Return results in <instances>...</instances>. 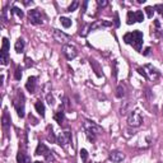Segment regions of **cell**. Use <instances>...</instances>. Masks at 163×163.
<instances>
[{
  "instance_id": "obj_1",
  "label": "cell",
  "mask_w": 163,
  "mask_h": 163,
  "mask_svg": "<svg viewBox=\"0 0 163 163\" xmlns=\"http://www.w3.org/2000/svg\"><path fill=\"white\" fill-rule=\"evenodd\" d=\"M124 41L126 43H129V45H133L136 51H140L143 45V33L140 31L129 32V33H126L124 36Z\"/></svg>"
},
{
  "instance_id": "obj_2",
  "label": "cell",
  "mask_w": 163,
  "mask_h": 163,
  "mask_svg": "<svg viewBox=\"0 0 163 163\" xmlns=\"http://www.w3.org/2000/svg\"><path fill=\"white\" fill-rule=\"evenodd\" d=\"M127 122H129V125H131V126H140L143 122V116L142 113L139 112L138 110L135 111H131L129 115V119H127Z\"/></svg>"
},
{
  "instance_id": "obj_3",
  "label": "cell",
  "mask_w": 163,
  "mask_h": 163,
  "mask_svg": "<svg viewBox=\"0 0 163 163\" xmlns=\"http://www.w3.org/2000/svg\"><path fill=\"white\" fill-rule=\"evenodd\" d=\"M8 51H9V41H8V38H3V47L1 54H0V61L3 65L8 64Z\"/></svg>"
},
{
  "instance_id": "obj_4",
  "label": "cell",
  "mask_w": 163,
  "mask_h": 163,
  "mask_svg": "<svg viewBox=\"0 0 163 163\" xmlns=\"http://www.w3.org/2000/svg\"><path fill=\"white\" fill-rule=\"evenodd\" d=\"M28 18L32 24H42V15L37 9L28 10Z\"/></svg>"
},
{
  "instance_id": "obj_5",
  "label": "cell",
  "mask_w": 163,
  "mask_h": 163,
  "mask_svg": "<svg viewBox=\"0 0 163 163\" xmlns=\"http://www.w3.org/2000/svg\"><path fill=\"white\" fill-rule=\"evenodd\" d=\"M62 54H64V56L68 59V60H73V59L77 58V48L74 47V46L72 45H65L64 47H62Z\"/></svg>"
},
{
  "instance_id": "obj_6",
  "label": "cell",
  "mask_w": 163,
  "mask_h": 163,
  "mask_svg": "<svg viewBox=\"0 0 163 163\" xmlns=\"http://www.w3.org/2000/svg\"><path fill=\"white\" fill-rule=\"evenodd\" d=\"M54 38L60 43H66L70 41V36H68L66 33L59 31V29H54Z\"/></svg>"
},
{
  "instance_id": "obj_7",
  "label": "cell",
  "mask_w": 163,
  "mask_h": 163,
  "mask_svg": "<svg viewBox=\"0 0 163 163\" xmlns=\"http://www.w3.org/2000/svg\"><path fill=\"white\" fill-rule=\"evenodd\" d=\"M84 130H89V131H93L94 134H101L103 131L102 127H99L98 125H96L94 122H91V121H85L84 122Z\"/></svg>"
},
{
  "instance_id": "obj_8",
  "label": "cell",
  "mask_w": 163,
  "mask_h": 163,
  "mask_svg": "<svg viewBox=\"0 0 163 163\" xmlns=\"http://www.w3.org/2000/svg\"><path fill=\"white\" fill-rule=\"evenodd\" d=\"M14 107L17 110V113L19 117H24V96L21 94V101L14 102Z\"/></svg>"
},
{
  "instance_id": "obj_9",
  "label": "cell",
  "mask_w": 163,
  "mask_h": 163,
  "mask_svg": "<svg viewBox=\"0 0 163 163\" xmlns=\"http://www.w3.org/2000/svg\"><path fill=\"white\" fill-rule=\"evenodd\" d=\"M50 153H51L50 149H48L43 143H40L38 145H37V149H36L37 156H45L46 158H50Z\"/></svg>"
},
{
  "instance_id": "obj_10",
  "label": "cell",
  "mask_w": 163,
  "mask_h": 163,
  "mask_svg": "<svg viewBox=\"0 0 163 163\" xmlns=\"http://www.w3.org/2000/svg\"><path fill=\"white\" fill-rule=\"evenodd\" d=\"M70 140H72V133H69V131L61 133L58 138V143L60 145H66L68 143H70Z\"/></svg>"
},
{
  "instance_id": "obj_11",
  "label": "cell",
  "mask_w": 163,
  "mask_h": 163,
  "mask_svg": "<svg viewBox=\"0 0 163 163\" xmlns=\"http://www.w3.org/2000/svg\"><path fill=\"white\" fill-rule=\"evenodd\" d=\"M110 159L112 161L113 163H120L122 159H124V154L119 150H113L110 153Z\"/></svg>"
},
{
  "instance_id": "obj_12",
  "label": "cell",
  "mask_w": 163,
  "mask_h": 163,
  "mask_svg": "<svg viewBox=\"0 0 163 163\" xmlns=\"http://www.w3.org/2000/svg\"><path fill=\"white\" fill-rule=\"evenodd\" d=\"M36 79H37L36 77H29L26 83V89L28 92H31V93H33L34 89H36Z\"/></svg>"
},
{
  "instance_id": "obj_13",
  "label": "cell",
  "mask_w": 163,
  "mask_h": 163,
  "mask_svg": "<svg viewBox=\"0 0 163 163\" xmlns=\"http://www.w3.org/2000/svg\"><path fill=\"white\" fill-rule=\"evenodd\" d=\"M10 126V119H9V115H8V112L5 111L4 113H3V127H4L5 130H8Z\"/></svg>"
},
{
  "instance_id": "obj_14",
  "label": "cell",
  "mask_w": 163,
  "mask_h": 163,
  "mask_svg": "<svg viewBox=\"0 0 163 163\" xmlns=\"http://www.w3.org/2000/svg\"><path fill=\"white\" fill-rule=\"evenodd\" d=\"M34 107H36V111L40 113L41 116H45V105H43L41 101H38V102H36V105H34Z\"/></svg>"
},
{
  "instance_id": "obj_15",
  "label": "cell",
  "mask_w": 163,
  "mask_h": 163,
  "mask_svg": "<svg viewBox=\"0 0 163 163\" xmlns=\"http://www.w3.org/2000/svg\"><path fill=\"white\" fill-rule=\"evenodd\" d=\"M91 66L94 69V73L97 74V77H101V68H99V64L96 60H91Z\"/></svg>"
},
{
  "instance_id": "obj_16",
  "label": "cell",
  "mask_w": 163,
  "mask_h": 163,
  "mask_svg": "<svg viewBox=\"0 0 163 163\" xmlns=\"http://www.w3.org/2000/svg\"><path fill=\"white\" fill-rule=\"evenodd\" d=\"M15 51H17V52H22V51H23V48H24V41L22 40V38H19L17 41V42H15Z\"/></svg>"
},
{
  "instance_id": "obj_17",
  "label": "cell",
  "mask_w": 163,
  "mask_h": 163,
  "mask_svg": "<svg viewBox=\"0 0 163 163\" xmlns=\"http://www.w3.org/2000/svg\"><path fill=\"white\" fill-rule=\"evenodd\" d=\"M136 22V18H135V13L133 12H127V18H126V23L127 24H133Z\"/></svg>"
},
{
  "instance_id": "obj_18",
  "label": "cell",
  "mask_w": 163,
  "mask_h": 163,
  "mask_svg": "<svg viewBox=\"0 0 163 163\" xmlns=\"http://www.w3.org/2000/svg\"><path fill=\"white\" fill-rule=\"evenodd\" d=\"M85 135L88 138V140L91 143H94L96 142V138H97V134H94L93 131H89V130H85Z\"/></svg>"
},
{
  "instance_id": "obj_19",
  "label": "cell",
  "mask_w": 163,
  "mask_h": 163,
  "mask_svg": "<svg viewBox=\"0 0 163 163\" xmlns=\"http://www.w3.org/2000/svg\"><path fill=\"white\" fill-rule=\"evenodd\" d=\"M124 96H125V87L124 85H119L117 88H116V97L122 98Z\"/></svg>"
},
{
  "instance_id": "obj_20",
  "label": "cell",
  "mask_w": 163,
  "mask_h": 163,
  "mask_svg": "<svg viewBox=\"0 0 163 163\" xmlns=\"http://www.w3.org/2000/svg\"><path fill=\"white\" fill-rule=\"evenodd\" d=\"M60 22H61V24L65 27V28H69V27L72 26V19H69V18H66V17H61Z\"/></svg>"
},
{
  "instance_id": "obj_21",
  "label": "cell",
  "mask_w": 163,
  "mask_h": 163,
  "mask_svg": "<svg viewBox=\"0 0 163 163\" xmlns=\"http://www.w3.org/2000/svg\"><path fill=\"white\" fill-rule=\"evenodd\" d=\"M26 161H28V158L26 157V154L23 153V152H19L17 156V162L18 163H26Z\"/></svg>"
},
{
  "instance_id": "obj_22",
  "label": "cell",
  "mask_w": 163,
  "mask_h": 163,
  "mask_svg": "<svg viewBox=\"0 0 163 163\" xmlns=\"http://www.w3.org/2000/svg\"><path fill=\"white\" fill-rule=\"evenodd\" d=\"M55 120L59 122V124H61L62 121H64V112H62V110L60 111H58L56 112V115H55Z\"/></svg>"
},
{
  "instance_id": "obj_23",
  "label": "cell",
  "mask_w": 163,
  "mask_h": 163,
  "mask_svg": "<svg viewBox=\"0 0 163 163\" xmlns=\"http://www.w3.org/2000/svg\"><path fill=\"white\" fill-rule=\"evenodd\" d=\"M10 13H12V14H17L19 18H23V12H22L19 8H17V7H13L12 10H10Z\"/></svg>"
},
{
  "instance_id": "obj_24",
  "label": "cell",
  "mask_w": 163,
  "mask_h": 163,
  "mask_svg": "<svg viewBox=\"0 0 163 163\" xmlns=\"http://www.w3.org/2000/svg\"><path fill=\"white\" fill-rule=\"evenodd\" d=\"M135 18H136V22H139V23H142L144 21V14L142 10H138V12H135Z\"/></svg>"
},
{
  "instance_id": "obj_25",
  "label": "cell",
  "mask_w": 163,
  "mask_h": 163,
  "mask_svg": "<svg viewBox=\"0 0 163 163\" xmlns=\"http://www.w3.org/2000/svg\"><path fill=\"white\" fill-rule=\"evenodd\" d=\"M145 12H146V15H148V18H153L154 8H152V7H146V8H145Z\"/></svg>"
},
{
  "instance_id": "obj_26",
  "label": "cell",
  "mask_w": 163,
  "mask_h": 163,
  "mask_svg": "<svg viewBox=\"0 0 163 163\" xmlns=\"http://www.w3.org/2000/svg\"><path fill=\"white\" fill-rule=\"evenodd\" d=\"M78 5H79V1H77V0H74V1H73V4L69 7V9H68V12H74V10L78 8Z\"/></svg>"
},
{
  "instance_id": "obj_27",
  "label": "cell",
  "mask_w": 163,
  "mask_h": 163,
  "mask_svg": "<svg viewBox=\"0 0 163 163\" xmlns=\"http://www.w3.org/2000/svg\"><path fill=\"white\" fill-rule=\"evenodd\" d=\"M80 158L83 159L84 162L88 159V152H87L85 149H82V150H80Z\"/></svg>"
},
{
  "instance_id": "obj_28",
  "label": "cell",
  "mask_w": 163,
  "mask_h": 163,
  "mask_svg": "<svg viewBox=\"0 0 163 163\" xmlns=\"http://www.w3.org/2000/svg\"><path fill=\"white\" fill-rule=\"evenodd\" d=\"M138 73H139L140 75H143L145 79H149V77H148V74L145 73V69H144V68H143V69H142V68H138Z\"/></svg>"
},
{
  "instance_id": "obj_29",
  "label": "cell",
  "mask_w": 163,
  "mask_h": 163,
  "mask_svg": "<svg viewBox=\"0 0 163 163\" xmlns=\"http://www.w3.org/2000/svg\"><path fill=\"white\" fill-rule=\"evenodd\" d=\"M14 78L17 80H19L22 78V69L21 68H17V70H15V74H14Z\"/></svg>"
},
{
  "instance_id": "obj_30",
  "label": "cell",
  "mask_w": 163,
  "mask_h": 163,
  "mask_svg": "<svg viewBox=\"0 0 163 163\" xmlns=\"http://www.w3.org/2000/svg\"><path fill=\"white\" fill-rule=\"evenodd\" d=\"M154 10H157L158 13H163V5L162 4H157V5H154Z\"/></svg>"
},
{
  "instance_id": "obj_31",
  "label": "cell",
  "mask_w": 163,
  "mask_h": 163,
  "mask_svg": "<svg viewBox=\"0 0 163 163\" xmlns=\"http://www.w3.org/2000/svg\"><path fill=\"white\" fill-rule=\"evenodd\" d=\"M97 4H98V7H106L107 5V0H98Z\"/></svg>"
},
{
  "instance_id": "obj_32",
  "label": "cell",
  "mask_w": 163,
  "mask_h": 163,
  "mask_svg": "<svg viewBox=\"0 0 163 163\" xmlns=\"http://www.w3.org/2000/svg\"><path fill=\"white\" fill-rule=\"evenodd\" d=\"M115 24H116V27L120 26V22H119V14H117V13L115 14Z\"/></svg>"
},
{
  "instance_id": "obj_33",
  "label": "cell",
  "mask_w": 163,
  "mask_h": 163,
  "mask_svg": "<svg viewBox=\"0 0 163 163\" xmlns=\"http://www.w3.org/2000/svg\"><path fill=\"white\" fill-rule=\"evenodd\" d=\"M149 52H150V47H146L145 50H144V52H143V54H144L145 56H148V55H149Z\"/></svg>"
},
{
  "instance_id": "obj_34",
  "label": "cell",
  "mask_w": 163,
  "mask_h": 163,
  "mask_svg": "<svg viewBox=\"0 0 163 163\" xmlns=\"http://www.w3.org/2000/svg\"><path fill=\"white\" fill-rule=\"evenodd\" d=\"M87 5H88V1H84V3H83V12H85Z\"/></svg>"
},
{
  "instance_id": "obj_35",
  "label": "cell",
  "mask_w": 163,
  "mask_h": 163,
  "mask_svg": "<svg viewBox=\"0 0 163 163\" xmlns=\"http://www.w3.org/2000/svg\"><path fill=\"white\" fill-rule=\"evenodd\" d=\"M33 163H41V162H33Z\"/></svg>"
}]
</instances>
